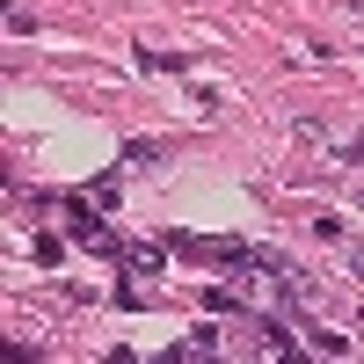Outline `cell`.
I'll return each mask as SVG.
<instances>
[{"label":"cell","mask_w":364,"mask_h":364,"mask_svg":"<svg viewBox=\"0 0 364 364\" xmlns=\"http://www.w3.org/2000/svg\"><path fill=\"white\" fill-rule=\"evenodd\" d=\"M95 197H73V240H80V248H117V240H109V226L95 219Z\"/></svg>","instance_id":"6da1fadb"},{"label":"cell","mask_w":364,"mask_h":364,"mask_svg":"<svg viewBox=\"0 0 364 364\" xmlns=\"http://www.w3.org/2000/svg\"><path fill=\"white\" fill-rule=\"evenodd\" d=\"M357 161H364V139H357Z\"/></svg>","instance_id":"5b68a950"},{"label":"cell","mask_w":364,"mask_h":364,"mask_svg":"<svg viewBox=\"0 0 364 364\" xmlns=\"http://www.w3.org/2000/svg\"><path fill=\"white\" fill-rule=\"evenodd\" d=\"M117 262H124L132 277H161V248H154V240H124V248H117Z\"/></svg>","instance_id":"7a4b0ae2"},{"label":"cell","mask_w":364,"mask_h":364,"mask_svg":"<svg viewBox=\"0 0 364 364\" xmlns=\"http://www.w3.org/2000/svg\"><path fill=\"white\" fill-rule=\"evenodd\" d=\"M262 350H277V357H291V336H284L277 321H262Z\"/></svg>","instance_id":"277c9868"},{"label":"cell","mask_w":364,"mask_h":364,"mask_svg":"<svg viewBox=\"0 0 364 364\" xmlns=\"http://www.w3.org/2000/svg\"><path fill=\"white\" fill-rule=\"evenodd\" d=\"M211 350H219V336H211V328H197V336H190V343H175L168 357H175V364H190V357H211Z\"/></svg>","instance_id":"3957f363"}]
</instances>
